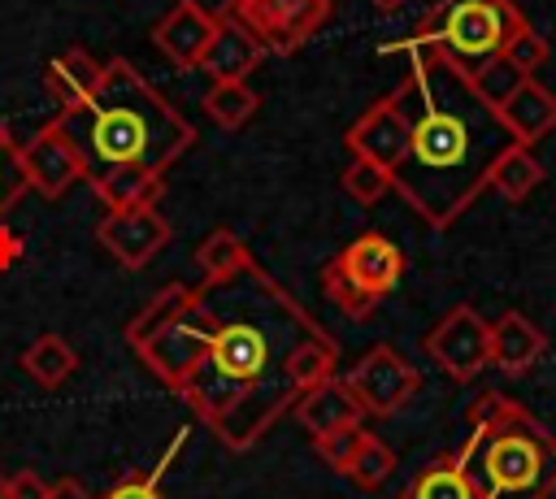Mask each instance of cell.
<instances>
[{
  "instance_id": "6da1fadb",
  "label": "cell",
  "mask_w": 556,
  "mask_h": 499,
  "mask_svg": "<svg viewBox=\"0 0 556 499\" xmlns=\"http://www.w3.org/2000/svg\"><path fill=\"white\" fill-rule=\"evenodd\" d=\"M321 334L317 317L256 265L226 282H169L130 321V351L230 447H256L300 399L291 351Z\"/></svg>"
},
{
  "instance_id": "7a4b0ae2",
  "label": "cell",
  "mask_w": 556,
  "mask_h": 499,
  "mask_svg": "<svg viewBox=\"0 0 556 499\" xmlns=\"http://www.w3.org/2000/svg\"><path fill=\"white\" fill-rule=\"evenodd\" d=\"M400 52L408 56V74L395 87L408 113V152L391 174V191L426 226L447 230L486 191V169L508 135L452 61L408 39Z\"/></svg>"
},
{
  "instance_id": "3957f363",
  "label": "cell",
  "mask_w": 556,
  "mask_h": 499,
  "mask_svg": "<svg viewBox=\"0 0 556 499\" xmlns=\"http://www.w3.org/2000/svg\"><path fill=\"white\" fill-rule=\"evenodd\" d=\"M52 126L87 161V182L113 165L169 169L195 143V126L126 56H113L96 95L78 108H61Z\"/></svg>"
},
{
  "instance_id": "277c9868",
  "label": "cell",
  "mask_w": 556,
  "mask_h": 499,
  "mask_svg": "<svg viewBox=\"0 0 556 499\" xmlns=\"http://www.w3.org/2000/svg\"><path fill=\"white\" fill-rule=\"evenodd\" d=\"M460 460L482 486V499H547L556 482V438L508 395L482 391L465 412Z\"/></svg>"
},
{
  "instance_id": "5b68a950",
  "label": "cell",
  "mask_w": 556,
  "mask_h": 499,
  "mask_svg": "<svg viewBox=\"0 0 556 499\" xmlns=\"http://www.w3.org/2000/svg\"><path fill=\"white\" fill-rule=\"evenodd\" d=\"M517 26H526V13L513 0H439L417 22L408 43L430 48L469 74L486 56L504 52V43L513 39Z\"/></svg>"
},
{
  "instance_id": "8992f818",
  "label": "cell",
  "mask_w": 556,
  "mask_h": 499,
  "mask_svg": "<svg viewBox=\"0 0 556 499\" xmlns=\"http://www.w3.org/2000/svg\"><path fill=\"white\" fill-rule=\"evenodd\" d=\"M400 278H404V252L378 230L356 234L343 252H334L321 265L326 299L352 321H365L400 286Z\"/></svg>"
},
{
  "instance_id": "52a82bcc",
  "label": "cell",
  "mask_w": 556,
  "mask_h": 499,
  "mask_svg": "<svg viewBox=\"0 0 556 499\" xmlns=\"http://www.w3.org/2000/svg\"><path fill=\"white\" fill-rule=\"evenodd\" d=\"M217 17L243 26L265 56H295L334 17V0H226Z\"/></svg>"
},
{
  "instance_id": "ba28073f",
  "label": "cell",
  "mask_w": 556,
  "mask_h": 499,
  "mask_svg": "<svg viewBox=\"0 0 556 499\" xmlns=\"http://www.w3.org/2000/svg\"><path fill=\"white\" fill-rule=\"evenodd\" d=\"M343 386L352 391V399L361 404L365 417H391L400 412L417 391H421V373L391 347V343H374L343 378Z\"/></svg>"
},
{
  "instance_id": "9c48e42d",
  "label": "cell",
  "mask_w": 556,
  "mask_h": 499,
  "mask_svg": "<svg viewBox=\"0 0 556 499\" xmlns=\"http://www.w3.org/2000/svg\"><path fill=\"white\" fill-rule=\"evenodd\" d=\"M421 347L452 382H473L491 364V321H482L469 304H456L430 325Z\"/></svg>"
},
{
  "instance_id": "30bf717a",
  "label": "cell",
  "mask_w": 556,
  "mask_h": 499,
  "mask_svg": "<svg viewBox=\"0 0 556 499\" xmlns=\"http://www.w3.org/2000/svg\"><path fill=\"white\" fill-rule=\"evenodd\" d=\"M343 148L361 161H374L382 165L387 174H395V165L404 161L408 152V113H404V100L391 91L382 100H374L348 130H343Z\"/></svg>"
},
{
  "instance_id": "8fae6325",
  "label": "cell",
  "mask_w": 556,
  "mask_h": 499,
  "mask_svg": "<svg viewBox=\"0 0 556 499\" xmlns=\"http://www.w3.org/2000/svg\"><path fill=\"white\" fill-rule=\"evenodd\" d=\"M169 239H174V226L156 208H122L96 221V243L126 269H143L156 252H165Z\"/></svg>"
},
{
  "instance_id": "7c38bea8",
  "label": "cell",
  "mask_w": 556,
  "mask_h": 499,
  "mask_svg": "<svg viewBox=\"0 0 556 499\" xmlns=\"http://www.w3.org/2000/svg\"><path fill=\"white\" fill-rule=\"evenodd\" d=\"M17 152H22L26 182H30L43 200L65 195L74 182H87V161L78 156V148H74L52 121H43Z\"/></svg>"
},
{
  "instance_id": "4fadbf2b",
  "label": "cell",
  "mask_w": 556,
  "mask_h": 499,
  "mask_svg": "<svg viewBox=\"0 0 556 499\" xmlns=\"http://www.w3.org/2000/svg\"><path fill=\"white\" fill-rule=\"evenodd\" d=\"M213 30H217L213 9L191 4V0H174V9L165 17H156V26H152V43L178 69H200V61L213 43Z\"/></svg>"
},
{
  "instance_id": "5bb4252c",
  "label": "cell",
  "mask_w": 556,
  "mask_h": 499,
  "mask_svg": "<svg viewBox=\"0 0 556 499\" xmlns=\"http://www.w3.org/2000/svg\"><path fill=\"white\" fill-rule=\"evenodd\" d=\"M547 351V334L517 308L500 312L491 321V364L504 373V378H521L539 364V356Z\"/></svg>"
},
{
  "instance_id": "9a60e30c",
  "label": "cell",
  "mask_w": 556,
  "mask_h": 499,
  "mask_svg": "<svg viewBox=\"0 0 556 499\" xmlns=\"http://www.w3.org/2000/svg\"><path fill=\"white\" fill-rule=\"evenodd\" d=\"M495 121L504 126V135H508L513 143L534 148L543 135L556 130V95H552L539 78H526V82L495 108Z\"/></svg>"
},
{
  "instance_id": "2e32d148",
  "label": "cell",
  "mask_w": 556,
  "mask_h": 499,
  "mask_svg": "<svg viewBox=\"0 0 556 499\" xmlns=\"http://www.w3.org/2000/svg\"><path fill=\"white\" fill-rule=\"evenodd\" d=\"M295 421L308 430V438H321L330 430H343V425H361V404L352 399V391L343 386V378H326L317 382L313 391H304L295 404H291Z\"/></svg>"
},
{
  "instance_id": "e0dca14e",
  "label": "cell",
  "mask_w": 556,
  "mask_h": 499,
  "mask_svg": "<svg viewBox=\"0 0 556 499\" xmlns=\"http://www.w3.org/2000/svg\"><path fill=\"white\" fill-rule=\"evenodd\" d=\"M96 200L109 213L122 208H156V200L165 195V169H148V165H113L104 174L91 178Z\"/></svg>"
},
{
  "instance_id": "ac0fdd59",
  "label": "cell",
  "mask_w": 556,
  "mask_h": 499,
  "mask_svg": "<svg viewBox=\"0 0 556 499\" xmlns=\"http://www.w3.org/2000/svg\"><path fill=\"white\" fill-rule=\"evenodd\" d=\"M261 61H265V48H261L243 26H235L230 17H217L213 43H208L200 69H204L213 82H243Z\"/></svg>"
},
{
  "instance_id": "d6986e66",
  "label": "cell",
  "mask_w": 556,
  "mask_h": 499,
  "mask_svg": "<svg viewBox=\"0 0 556 499\" xmlns=\"http://www.w3.org/2000/svg\"><path fill=\"white\" fill-rule=\"evenodd\" d=\"M100 82H104V65L87 48H65L43 65V87L56 100V108H78L83 100L96 95Z\"/></svg>"
},
{
  "instance_id": "ffe728a7",
  "label": "cell",
  "mask_w": 556,
  "mask_h": 499,
  "mask_svg": "<svg viewBox=\"0 0 556 499\" xmlns=\"http://www.w3.org/2000/svg\"><path fill=\"white\" fill-rule=\"evenodd\" d=\"M404 499H482V486L456 451H443L408 482Z\"/></svg>"
},
{
  "instance_id": "44dd1931",
  "label": "cell",
  "mask_w": 556,
  "mask_h": 499,
  "mask_svg": "<svg viewBox=\"0 0 556 499\" xmlns=\"http://www.w3.org/2000/svg\"><path fill=\"white\" fill-rule=\"evenodd\" d=\"M539 182H543L539 156H534L526 143H513V139L495 152V161H491V169H486V187H491L500 200H508V204H521Z\"/></svg>"
},
{
  "instance_id": "7402d4cb",
  "label": "cell",
  "mask_w": 556,
  "mask_h": 499,
  "mask_svg": "<svg viewBox=\"0 0 556 499\" xmlns=\"http://www.w3.org/2000/svg\"><path fill=\"white\" fill-rule=\"evenodd\" d=\"M195 265H200L204 282H226V278L243 273L248 265H256V256H252V247H248L235 230L217 226V230H208V234L195 243Z\"/></svg>"
},
{
  "instance_id": "603a6c76",
  "label": "cell",
  "mask_w": 556,
  "mask_h": 499,
  "mask_svg": "<svg viewBox=\"0 0 556 499\" xmlns=\"http://www.w3.org/2000/svg\"><path fill=\"white\" fill-rule=\"evenodd\" d=\"M22 369H26L39 386L52 391V386H61V382L78 369V351H74L61 334H39V338L22 351Z\"/></svg>"
},
{
  "instance_id": "cb8c5ba5",
  "label": "cell",
  "mask_w": 556,
  "mask_h": 499,
  "mask_svg": "<svg viewBox=\"0 0 556 499\" xmlns=\"http://www.w3.org/2000/svg\"><path fill=\"white\" fill-rule=\"evenodd\" d=\"M460 74H465V69H460ZM465 82H469V91H473V95L495 113V108H500V104H504V100L526 82V74H521L504 52H495V56H486L482 65H473V69L465 74Z\"/></svg>"
},
{
  "instance_id": "d4e9b609",
  "label": "cell",
  "mask_w": 556,
  "mask_h": 499,
  "mask_svg": "<svg viewBox=\"0 0 556 499\" xmlns=\"http://www.w3.org/2000/svg\"><path fill=\"white\" fill-rule=\"evenodd\" d=\"M261 108V95L248 82H213L204 91V113L208 121H217L222 130H239L243 121H252V113Z\"/></svg>"
},
{
  "instance_id": "484cf974",
  "label": "cell",
  "mask_w": 556,
  "mask_h": 499,
  "mask_svg": "<svg viewBox=\"0 0 556 499\" xmlns=\"http://www.w3.org/2000/svg\"><path fill=\"white\" fill-rule=\"evenodd\" d=\"M187 438H191V430H178L174 434V443L161 451V460L148 469V473H130V477H122L117 486H109L100 499H169L165 490H161V477H165V469L178 460V451L187 447Z\"/></svg>"
},
{
  "instance_id": "4316f807",
  "label": "cell",
  "mask_w": 556,
  "mask_h": 499,
  "mask_svg": "<svg viewBox=\"0 0 556 499\" xmlns=\"http://www.w3.org/2000/svg\"><path fill=\"white\" fill-rule=\"evenodd\" d=\"M395 473V451L378 438V434H365V443L356 447V456H352V464H348V482H356L361 490H378L387 477Z\"/></svg>"
},
{
  "instance_id": "83f0119b",
  "label": "cell",
  "mask_w": 556,
  "mask_h": 499,
  "mask_svg": "<svg viewBox=\"0 0 556 499\" xmlns=\"http://www.w3.org/2000/svg\"><path fill=\"white\" fill-rule=\"evenodd\" d=\"M339 187H343L356 204H378V200L391 191V174H387L382 165H374V161L352 156V161H348V169L339 174Z\"/></svg>"
},
{
  "instance_id": "f1b7e54d",
  "label": "cell",
  "mask_w": 556,
  "mask_h": 499,
  "mask_svg": "<svg viewBox=\"0 0 556 499\" xmlns=\"http://www.w3.org/2000/svg\"><path fill=\"white\" fill-rule=\"evenodd\" d=\"M504 56L526 74V78H534L543 65H547V56H552V48H547V39L526 22V26H517L513 30V39L504 43Z\"/></svg>"
},
{
  "instance_id": "f546056e",
  "label": "cell",
  "mask_w": 556,
  "mask_h": 499,
  "mask_svg": "<svg viewBox=\"0 0 556 499\" xmlns=\"http://www.w3.org/2000/svg\"><path fill=\"white\" fill-rule=\"evenodd\" d=\"M365 425H343V430H330V434H321V438H313V447H317V456L343 477L348 473V464H352V456H356V447L365 443Z\"/></svg>"
},
{
  "instance_id": "4dcf8cb0",
  "label": "cell",
  "mask_w": 556,
  "mask_h": 499,
  "mask_svg": "<svg viewBox=\"0 0 556 499\" xmlns=\"http://www.w3.org/2000/svg\"><path fill=\"white\" fill-rule=\"evenodd\" d=\"M26 191H30V182H26L17 143H13V148H0V221H4V213H9Z\"/></svg>"
},
{
  "instance_id": "1f68e13d",
  "label": "cell",
  "mask_w": 556,
  "mask_h": 499,
  "mask_svg": "<svg viewBox=\"0 0 556 499\" xmlns=\"http://www.w3.org/2000/svg\"><path fill=\"white\" fill-rule=\"evenodd\" d=\"M9 490H13V499H48V482H43L35 469L9 473Z\"/></svg>"
},
{
  "instance_id": "d6a6232c",
  "label": "cell",
  "mask_w": 556,
  "mask_h": 499,
  "mask_svg": "<svg viewBox=\"0 0 556 499\" xmlns=\"http://www.w3.org/2000/svg\"><path fill=\"white\" fill-rule=\"evenodd\" d=\"M48 499H96L78 477H61V482H48Z\"/></svg>"
},
{
  "instance_id": "836d02e7",
  "label": "cell",
  "mask_w": 556,
  "mask_h": 499,
  "mask_svg": "<svg viewBox=\"0 0 556 499\" xmlns=\"http://www.w3.org/2000/svg\"><path fill=\"white\" fill-rule=\"evenodd\" d=\"M22 256V239L9 230V221H0V269H9Z\"/></svg>"
},
{
  "instance_id": "e575fe53",
  "label": "cell",
  "mask_w": 556,
  "mask_h": 499,
  "mask_svg": "<svg viewBox=\"0 0 556 499\" xmlns=\"http://www.w3.org/2000/svg\"><path fill=\"white\" fill-rule=\"evenodd\" d=\"M369 4H374V9H382V13H391V9H400L404 0H369Z\"/></svg>"
},
{
  "instance_id": "d590c367",
  "label": "cell",
  "mask_w": 556,
  "mask_h": 499,
  "mask_svg": "<svg viewBox=\"0 0 556 499\" xmlns=\"http://www.w3.org/2000/svg\"><path fill=\"white\" fill-rule=\"evenodd\" d=\"M0 499H13V490H9V473H0Z\"/></svg>"
},
{
  "instance_id": "8d00e7d4",
  "label": "cell",
  "mask_w": 556,
  "mask_h": 499,
  "mask_svg": "<svg viewBox=\"0 0 556 499\" xmlns=\"http://www.w3.org/2000/svg\"><path fill=\"white\" fill-rule=\"evenodd\" d=\"M0 148H13V135H9V126L0 121Z\"/></svg>"
},
{
  "instance_id": "74e56055",
  "label": "cell",
  "mask_w": 556,
  "mask_h": 499,
  "mask_svg": "<svg viewBox=\"0 0 556 499\" xmlns=\"http://www.w3.org/2000/svg\"><path fill=\"white\" fill-rule=\"evenodd\" d=\"M191 4H204V9H213V13H217V9L226 4V0H191Z\"/></svg>"
},
{
  "instance_id": "f35d334b",
  "label": "cell",
  "mask_w": 556,
  "mask_h": 499,
  "mask_svg": "<svg viewBox=\"0 0 556 499\" xmlns=\"http://www.w3.org/2000/svg\"><path fill=\"white\" fill-rule=\"evenodd\" d=\"M552 490H556V482H552Z\"/></svg>"
}]
</instances>
